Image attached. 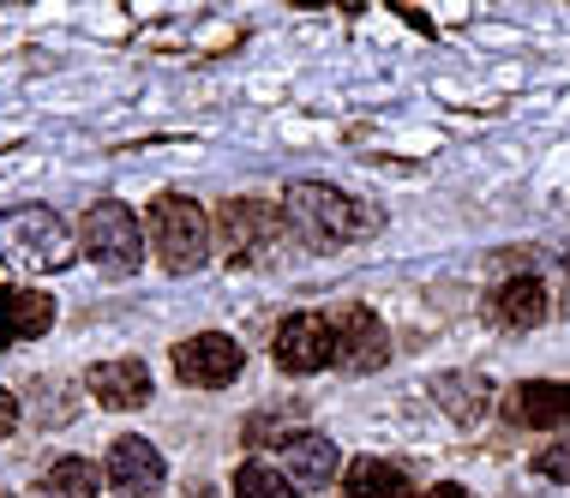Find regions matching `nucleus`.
<instances>
[{
    "mask_svg": "<svg viewBox=\"0 0 570 498\" xmlns=\"http://www.w3.org/2000/svg\"><path fill=\"white\" fill-rule=\"evenodd\" d=\"M0 258L12 271H67L79 253H72V228L55 211L24 205V211L0 216Z\"/></svg>",
    "mask_w": 570,
    "mask_h": 498,
    "instance_id": "1",
    "label": "nucleus"
},
{
    "mask_svg": "<svg viewBox=\"0 0 570 498\" xmlns=\"http://www.w3.org/2000/svg\"><path fill=\"white\" fill-rule=\"evenodd\" d=\"M288 223L313 241H354V235H373L379 216L325 180H295L288 186Z\"/></svg>",
    "mask_w": 570,
    "mask_h": 498,
    "instance_id": "2",
    "label": "nucleus"
},
{
    "mask_svg": "<svg viewBox=\"0 0 570 498\" xmlns=\"http://www.w3.org/2000/svg\"><path fill=\"white\" fill-rule=\"evenodd\" d=\"M150 241H157L168 271L187 276V271H198V264L210 258V216L198 211L193 198L163 193L157 205H150Z\"/></svg>",
    "mask_w": 570,
    "mask_h": 498,
    "instance_id": "3",
    "label": "nucleus"
},
{
    "mask_svg": "<svg viewBox=\"0 0 570 498\" xmlns=\"http://www.w3.org/2000/svg\"><path fill=\"white\" fill-rule=\"evenodd\" d=\"M85 253L102 264L109 276H127L138 271V258H145V235H138V216L127 205H90L85 211Z\"/></svg>",
    "mask_w": 570,
    "mask_h": 498,
    "instance_id": "4",
    "label": "nucleus"
},
{
    "mask_svg": "<svg viewBox=\"0 0 570 498\" xmlns=\"http://www.w3.org/2000/svg\"><path fill=\"white\" fill-rule=\"evenodd\" d=\"M240 367H246L240 342H235V336H223V331L187 336V342L175 349L180 384H198V391H223V384H235V379H240Z\"/></svg>",
    "mask_w": 570,
    "mask_h": 498,
    "instance_id": "5",
    "label": "nucleus"
},
{
    "mask_svg": "<svg viewBox=\"0 0 570 498\" xmlns=\"http://www.w3.org/2000/svg\"><path fill=\"white\" fill-rule=\"evenodd\" d=\"M336 361V331H331V319H318V313H295V319H283V331H276V367L283 372H325Z\"/></svg>",
    "mask_w": 570,
    "mask_h": 498,
    "instance_id": "6",
    "label": "nucleus"
},
{
    "mask_svg": "<svg viewBox=\"0 0 570 498\" xmlns=\"http://www.w3.org/2000/svg\"><path fill=\"white\" fill-rule=\"evenodd\" d=\"M384 354H391V342H384V324L366 313V306L343 313V324H336V367H343V372H379Z\"/></svg>",
    "mask_w": 570,
    "mask_h": 498,
    "instance_id": "7",
    "label": "nucleus"
},
{
    "mask_svg": "<svg viewBox=\"0 0 570 498\" xmlns=\"http://www.w3.org/2000/svg\"><path fill=\"white\" fill-rule=\"evenodd\" d=\"M55 324V301L42 289H0V342H30V336H42Z\"/></svg>",
    "mask_w": 570,
    "mask_h": 498,
    "instance_id": "8",
    "label": "nucleus"
},
{
    "mask_svg": "<svg viewBox=\"0 0 570 498\" xmlns=\"http://www.w3.org/2000/svg\"><path fill=\"white\" fill-rule=\"evenodd\" d=\"M90 397L102 402V409H138V402H150V367L145 361H102L90 367Z\"/></svg>",
    "mask_w": 570,
    "mask_h": 498,
    "instance_id": "9",
    "label": "nucleus"
},
{
    "mask_svg": "<svg viewBox=\"0 0 570 498\" xmlns=\"http://www.w3.org/2000/svg\"><path fill=\"white\" fill-rule=\"evenodd\" d=\"M109 480H115L120 492H157L163 487V450L150 445V439H115Z\"/></svg>",
    "mask_w": 570,
    "mask_h": 498,
    "instance_id": "10",
    "label": "nucleus"
},
{
    "mask_svg": "<svg viewBox=\"0 0 570 498\" xmlns=\"http://www.w3.org/2000/svg\"><path fill=\"white\" fill-rule=\"evenodd\" d=\"M487 313L504 324V331H534V324L547 319V289L534 283V276H511V283L492 289Z\"/></svg>",
    "mask_w": 570,
    "mask_h": 498,
    "instance_id": "11",
    "label": "nucleus"
},
{
    "mask_svg": "<svg viewBox=\"0 0 570 498\" xmlns=\"http://www.w3.org/2000/svg\"><path fill=\"white\" fill-rule=\"evenodd\" d=\"M511 420L517 427H559V420H570V384H552V379H529L511 391Z\"/></svg>",
    "mask_w": 570,
    "mask_h": 498,
    "instance_id": "12",
    "label": "nucleus"
},
{
    "mask_svg": "<svg viewBox=\"0 0 570 498\" xmlns=\"http://www.w3.org/2000/svg\"><path fill=\"white\" fill-rule=\"evenodd\" d=\"M283 462H288V475L301 480V487H331V475H336V445L331 439H318V432H295V439L283 445Z\"/></svg>",
    "mask_w": 570,
    "mask_h": 498,
    "instance_id": "13",
    "label": "nucleus"
},
{
    "mask_svg": "<svg viewBox=\"0 0 570 498\" xmlns=\"http://www.w3.org/2000/svg\"><path fill=\"white\" fill-rule=\"evenodd\" d=\"M433 397H439V409L451 414L456 427H474V420L487 414V379L481 372H439Z\"/></svg>",
    "mask_w": 570,
    "mask_h": 498,
    "instance_id": "14",
    "label": "nucleus"
},
{
    "mask_svg": "<svg viewBox=\"0 0 570 498\" xmlns=\"http://www.w3.org/2000/svg\"><path fill=\"white\" fill-rule=\"evenodd\" d=\"M102 487V469L85 457H60L49 475H42V498H97Z\"/></svg>",
    "mask_w": 570,
    "mask_h": 498,
    "instance_id": "15",
    "label": "nucleus"
},
{
    "mask_svg": "<svg viewBox=\"0 0 570 498\" xmlns=\"http://www.w3.org/2000/svg\"><path fill=\"white\" fill-rule=\"evenodd\" d=\"M343 498H409V480L391 462H354Z\"/></svg>",
    "mask_w": 570,
    "mask_h": 498,
    "instance_id": "16",
    "label": "nucleus"
},
{
    "mask_svg": "<svg viewBox=\"0 0 570 498\" xmlns=\"http://www.w3.org/2000/svg\"><path fill=\"white\" fill-rule=\"evenodd\" d=\"M235 498H295V480L271 469V462H246L235 475Z\"/></svg>",
    "mask_w": 570,
    "mask_h": 498,
    "instance_id": "17",
    "label": "nucleus"
},
{
    "mask_svg": "<svg viewBox=\"0 0 570 498\" xmlns=\"http://www.w3.org/2000/svg\"><path fill=\"white\" fill-rule=\"evenodd\" d=\"M534 469H541L547 480H570V439L564 445H547L541 457H534Z\"/></svg>",
    "mask_w": 570,
    "mask_h": 498,
    "instance_id": "18",
    "label": "nucleus"
},
{
    "mask_svg": "<svg viewBox=\"0 0 570 498\" xmlns=\"http://www.w3.org/2000/svg\"><path fill=\"white\" fill-rule=\"evenodd\" d=\"M12 427H19V397H12L7 384H0V439H7Z\"/></svg>",
    "mask_w": 570,
    "mask_h": 498,
    "instance_id": "19",
    "label": "nucleus"
},
{
    "mask_svg": "<svg viewBox=\"0 0 570 498\" xmlns=\"http://www.w3.org/2000/svg\"><path fill=\"white\" fill-rule=\"evenodd\" d=\"M433 498H469L462 487H451V480H444V487H433Z\"/></svg>",
    "mask_w": 570,
    "mask_h": 498,
    "instance_id": "20",
    "label": "nucleus"
},
{
    "mask_svg": "<svg viewBox=\"0 0 570 498\" xmlns=\"http://www.w3.org/2000/svg\"><path fill=\"white\" fill-rule=\"evenodd\" d=\"M559 271H564V313H570V253H564V264H559Z\"/></svg>",
    "mask_w": 570,
    "mask_h": 498,
    "instance_id": "21",
    "label": "nucleus"
}]
</instances>
